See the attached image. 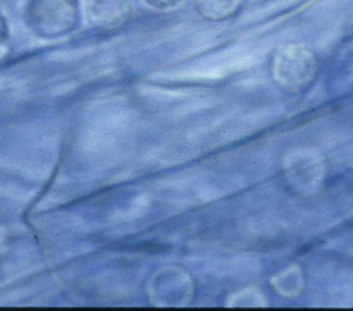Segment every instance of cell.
<instances>
[{
  "label": "cell",
  "mask_w": 353,
  "mask_h": 311,
  "mask_svg": "<svg viewBox=\"0 0 353 311\" xmlns=\"http://www.w3.org/2000/svg\"><path fill=\"white\" fill-rule=\"evenodd\" d=\"M269 67L274 84L284 92L296 95L313 85L320 63L310 48L301 44H285L273 51Z\"/></svg>",
  "instance_id": "cell-1"
},
{
  "label": "cell",
  "mask_w": 353,
  "mask_h": 311,
  "mask_svg": "<svg viewBox=\"0 0 353 311\" xmlns=\"http://www.w3.org/2000/svg\"><path fill=\"white\" fill-rule=\"evenodd\" d=\"M80 18L77 0H29L26 23L41 37H58L72 32Z\"/></svg>",
  "instance_id": "cell-2"
},
{
  "label": "cell",
  "mask_w": 353,
  "mask_h": 311,
  "mask_svg": "<svg viewBox=\"0 0 353 311\" xmlns=\"http://www.w3.org/2000/svg\"><path fill=\"white\" fill-rule=\"evenodd\" d=\"M88 17L103 29L119 28L131 17L128 0H88Z\"/></svg>",
  "instance_id": "cell-3"
},
{
  "label": "cell",
  "mask_w": 353,
  "mask_h": 311,
  "mask_svg": "<svg viewBox=\"0 0 353 311\" xmlns=\"http://www.w3.org/2000/svg\"><path fill=\"white\" fill-rule=\"evenodd\" d=\"M243 6V0H194L196 11L208 21H225Z\"/></svg>",
  "instance_id": "cell-4"
},
{
  "label": "cell",
  "mask_w": 353,
  "mask_h": 311,
  "mask_svg": "<svg viewBox=\"0 0 353 311\" xmlns=\"http://www.w3.org/2000/svg\"><path fill=\"white\" fill-rule=\"evenodd\" d=\"M149 6L154 7V8H170L176 6L181 0H145Z\"/></svg>",
  "instance_id": "cell-5"
},
{
  "label": "cell",
  "mask_w": 353,
  "mask_h": 311,
  "mask_svg": "<svg viewBox=\"0 0 353 311\" xmlns=\"http://www.w3.org/2000/svg\"><path fill=\"white\" fill-rule=\"evenodd\" d=\"M7 36H8L7 23H6V19L3 18V15L0 14V45L4 44V41L7 40Z\"/></svg>",
  "instance_id": "cell-6"
}]
</instances>
